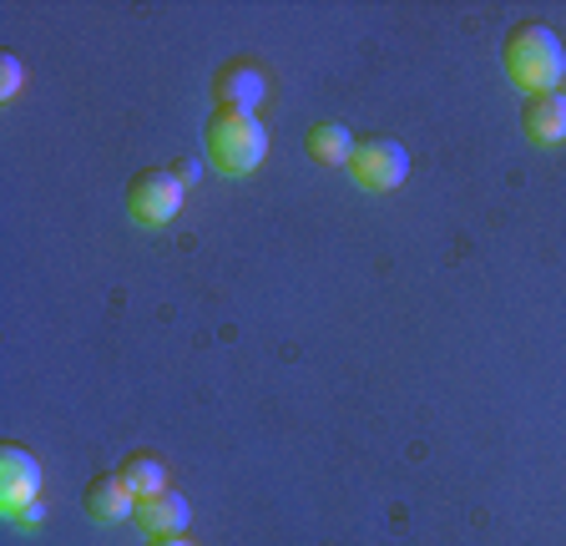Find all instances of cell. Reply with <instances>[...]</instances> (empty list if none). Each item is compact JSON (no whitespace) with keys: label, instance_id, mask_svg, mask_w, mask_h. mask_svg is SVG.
<instances>
[{"label":"cell","instance_id":"6da1fadb","mask_svg":"<svg viewBox=\"0 0 566 546\" xmlns=\"http://www.w3.org/2000/svg\"><path fill=\"white\" fill-rule=\"evenodd\" d=\"M501 61L506 76L521 86L526 96L536 92H562L566 82V51L556 41V31L546 21H516L501 41Z\"/></svg>","mask_w":566,"mask_h":546},{"label":"cell","instance_id":"7a4b0ae2","mask_svg":"<svg viewBox=\"0 0 566 546\" xmlns=\"http://www.w3.org/2000/svg\"><path fill=\"white\" fill-rule=\"evenodd\" d=\"M202 137H208V162L218 167V172H228V178H243V172H253V167L269 157V132H263L259 112L212 107Z\"/></svg>","mask_w":566,"mask_h":546},{"label":"cell","instance_id":"3957f363","mask_svg":"<svg viewBox=\"0 0 566 546\" xmlns=\"http://www.w3.org/2000/svg\"><path fill=\"white\" fill-rule=\"evenodd\" d=\"M182 182H177L172 167H142L137 178L127 182V213L132 223L142 228H163L177 218V208H182Z\"/></svg>","mask_w":566,"mask_h":546},{"label":"cell","instance_id":"277c9868","mask_svg":"<svg viewBox=\"0 0 566 546\" xmlns=\"http://www.w3.org/2000/svg\"><path fill=\"white\" fill-rule=\"evenodd\" d=\"M344 167H349L354 188L389 192L410 178V153H405L395 137H365V143H354V157Z\"/></svg>","mask_w":566,"mask_h":546},{"label":"cell","instance_id":"5b68a950","mask_svg":"<svg viewBox=\"0 0 566 546\" xmlns=\"http://www.w3.org/2000/svg\"><path fill=\"white\" fill-rule=\"evenodd\" d=\"M263 92H269V82L248 56H233L212 72V102L223 112H259Z\"/></svg>","mask_w":566,"mask_h":546},{"label":"cell","instance_id":"8992f818","mask_svg":"<svg viewBox=\"0 0 566 546\" xmlns=\"http://www.w3.org/2000/svg\"><path fill=\"white\" fill-rule=\"evenodd\" d=\"M41 496V461H35L25 445H0V511L11 516V511L31 506Z\"/></svg>","mask_w":566,"mask_h":546},{"label":"cell","instance_id":"52a82bcc","mask_svg":"<svg viewBox=\"0 0 566 546\" xmlns=\"http://www.w3.org/2000/svg\"><path fill=\"white\" fill-rule=\"evenodd\" d=\"M82 506H86V516H92V522L117 526V522H127L132 511H137V491H132L117 471H102V475H92V481H86Z\"/></svg>","mask_w":566,"mask_h":546},{"label":"cell","instance_id":"ba28073f","mask_svg":"<svg viewBox=\"0 0 566 546\" xmlns=\"http://www.w3.org/2000/svg\"><path fill=\"white\" fill-rule=\"evenodd\" d=\"M521 132L531 143L556 147L566 137V92H536L521 102Z\"/></svg>","mask_w":566,"mask_h":546},{"label":"cell","instance_id":"9c48e42d","mask_svg":"<svg viewBox=\"0 0 566 546\" xmlns=\"http://www.w3.org/2000/svg\"><path fill=\"white\" fill-rule=\"evenodd\" d=\"M188 516H192L188 496L172 486L157 491V496H137V511H132V522H137L147 536H177L188 526Z\"/></svg>","mask_w":566,"mask_h":546},{"label":"cell","instance_id":"30bf717a","mask_svg":"<svg viewBox=\"0 0 566 546\" xmlns=\"http://www.w3.org/2000/svg\"><path fill=\"white\" fill-rule=\"evenodd\" d=\"M304 147L318 167H339V162L354 157V132L344 127V122H314L308 137H304Z\"/></svg>","mask_w":566,"mask_h":546},{"label":"cell","instance_id":"8fae6325","mask_svg":"<svg viewBox=\"0 0 566 546\" xmlns=\"http://www.w3.org/2000/svg\"><path fill=\"white\" fill-rule=\"evenodd\" d=\"M117 475L137 491V496H157V491H167V461L157 451H132L127 461L117 465Z\"/></svg>","mask_w":566,"mask_h":546},{"label":"cell","instance_id":"7c38bea8","mask_svg":"<svg viewBox=\"0 0 566 546\" xmlns=\"http://www.w3.org/2000/svg\"><path fill=\"white\" fill-rule=\"evenodd\" d=\"M21 92V56H0V102H11V96Z\"/></svg>","mask_w":566,"mask_h":546},{"label":"cell","instance_id":"4fadbf2b","mask_svg":"<svg viewBox=\"0 0 566 546\" xmlns=\"http://www.w3.org/2000/svg\"><path fill=\"white\" fill-rule=\"evenodd\" d=\"M172 172H177V182H182V188H192V182H202V162H198V157H177V162H172Z\"/></svg>","mask_w":566,"mask_h":546},{"label":"cell","instance_id":"5bb4252c","mask_svg":"<svg viewBox=\"0 0 566 546\" xmlns=\"http://www.w3.org/2000/svg\"><path fill=\"white\" fill-rule=\"evenodd\" d=\"M41 516H46V501L35 496V501H31V506L11 511V516H6V522H15V526H35V522H41Z\"/></svg>","mask_w":566,"mask_h":546},{"label":"cell","instance_id":"9a60e30c","mask_svg":"<svg viewBox=\"0 0 566 546\" xmlns=\"http://www.w3.org/2000/svg\"><path fill=\"white\" fill-rule=\"evenodd\" d=\"M147 546H192V542L177 532V536H147Z\"/></svg>","mask_w":566,"mask_h":546}]
</instances>
